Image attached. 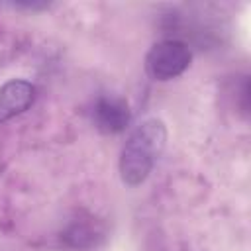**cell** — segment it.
Masks as SVG:
<instances>
[{
  "instance_id": "6da1fadb",
  "label": "cell",
  "mask_w": 251,
  "mask_h": 251,
  "mask_svg": "<svg viewBox=\"0 0 251 251\" xmlns=\"http://www.w3.org/2000/svg\"><path fill=\"white\" fill-rule=\"evenodd\" d=\"M167 145V126L159 118H147L137 124L120 151V178L126 186H139L155 169Z\"/></svg>"
},
{
  "instance_id": "7a4b0ae2",
  "label": "cell",
  "mask_w": 251,
  "mask_h": 251,
  "mask_svg": "<svg viewBox=\"0 0 251 251\" xmlns=\"http://www.w3.org/2000/svg\"><path fill=\"white\" fill-rule=\"evenodd\" d=\"M192 61V51L186 41L167 37L153 43L145 55V73L159 82L180 76Z\"/></svg>"
},
{
  "instance_id": "3957f363",
  "label": "cell",
  "mask_w": 251,
  "mask_h": 251,
  "mask_svg": "<svg viewBox=\"0 0 251 251\" xmlns=\"http://www.w3.org/2000/svg\"><path fill=\"white\" fill-rule=\"evenodd\" d=\"M92 124L104 135H118L129 127L131 110L126 98L118 94H100L96 96L92 110Z\"/></svg>"
},
{
  "instance_id": "277c9868",
  "label": "cell",
  "mask_w": 251,
  "mask_h": 251,
  "mask_svg": "<svg viewBox=\"0 0 251 251\" xmlns=\"http://www.w3.org/2000/svg\"><path fill=\"white\" fill-rule=\"evenodd\" d=\"M59 239L69 249L84 251V249L98 247L106 239V227L100 220L92 216H78L61 229Z\"/></svg>"
},
{
  "instance_id": "5b68a950",
  "label": "cell",
  "mask_w": 251,
  "mask_h": 251,
  "mask_svg": "<svg viewBox=\"0 0 251 251\" xmlns=\"http://www.w3.org/2000/svg\"><path fill=\"white\" fill-rule=\"evenodd\" d=\"M35 100V86L24 78H12L0 86V124L24 114Z\"/></svg>"
},
{
  "instance_id": "8992f818",
  "label": "cell",
  "mask_w": 251,
  "mask_h": 251,
  "mask_svg": "<svg viewBox=\"0 0 251 251\" xmlns=\"http://www.w3.org/2000/svg\"><path fill=\"white\" fill-rule=\"evenodd\" d=\"M12 8H16V10H49L51 8V4L49 2H16V4H12Z\"/></svg>"
}]
</instances>
